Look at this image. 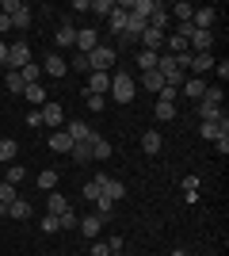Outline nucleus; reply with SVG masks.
Returning <instances> with one entry per match:
<instances>
[{
    "label": "nucleus",
    "mask_w": 229,
    "mask_h": 256,
    "mask_svg": "<svg viewBox=\"0 0 229 256\" xmlns=\"http://www.w3.org/2000/svg\"><path fill=\"white\" fill-rule=\"evenodd\" d=\"M0 31H4V34L11 31V20H8V16H4V12H0Z\"/></svg>",
    "instance_id": "53"
},
{
    "label": "nucleus",
    "mask_w": 229,
    "mask_h": 256,
    "mask_svg": "<svg viewBox=\"0 0 229 256\" xmlns=\"http://www.w3.org/2000/svg\"><path fill=\"white\" fill-rule=\"evenodd\" d=\"M8 218H15V222H23V218H31V203H27V199H15V203L8 206Z\"/></svg>",
    "instance_id": "25"
},
{
    "label": "nucleus",
    "mask_w": 229,
    "mask_h": 256,
    "mask_svg": "<svg viewBox=\"0 0 229 256\" xmlns=\"http://www.w3.org/2000/svg\"><path fill=\"white\" fill-rule=\"evenodd\" d=\"M88 146H92V160H107L111 153H115V146H111L107 138H99V134H96L92 142H88Z\"/></svg>",
    "instance_id": "17"
},
{
    "label": "nucleus",
    "mask_w": 229,
    "mask_h": 256,
    "mask_svg": "<svg viewBox=\"0 0 229 256\" xmlns=\"http://www.w3.org/2000/svg\"><path fill=\"white\" fill-rule=\"evenodd\" d=\"M134 92H138V84H134L130 73H111V96H115V104H130Z\"/></svg>",
    "instance_id": "1"
},
{
    "label": "nucleus",
    "mask_w": 229,
    "mask_h": 256,
    "mask_svg": "<svg viewBox=\"0 0 229 256\" xmlns=\"http://www.w3.org/2000/svg\"><path fill=\"white\" fill-rule=\"evenodd\" d=\"M23 96L31 100V104H46V88L42 84H27V88H23Z\"/></svg>",
    "instance_id": "34"
},
{
    "label": "nucleus",
    "mask_w": 229,
    "mask_h": 256,
    "mask_svg": "<svg viewBox=\"0 0 229 256\" xmlns=\"http://www.w3.org/2000/svg\"><path fill=\"white\" fill-rule=\"evenodd\" d=\"M191 12H195L191 4H176V8H172V16H176L180 23H191Z\"/></svg>",
    "instance_id": "44"
},
{
    "label": "nucleus",
    "mask_w": 229,
    "mask_h": 256,
    "mask_svg": "<svg viewBox=\"0 0 229 256\" xmlns=\"http://www.w3.org/2000/svg\"><path fill=\"white\" fill-rule=\"evenodd\" d=\"M187 46L195 54H210V46H214V31H191L187 34Z\"/></svg>",
    "instance_id": "6"
},
{
    "label": "nucleus",
    "mask_w": 229,
    "mask_h": 256,
    "mask_svg": "<svg viewBox=\"0 0 229 256\" xmlns=\"http://www.w3.org/2000/svg\"><path fill=\"white\" fill-rule=\"evenodd\" d=\"M111 210H115V203H111L107 195L99 192V199H96V214H99V218H103V222H107V218H111Z\"/></svg>",
    "instance_id": "35"
},
{
    "label": "nucleus",
    "mask_w": 229,
    "mask_h": 256,
    "mask_svg": "<svg viewBox=\"0 0 229 256\" xmlns=\"http://www.w3.org/2000/svg\"><path fill=\"white\" fill-rule=\"evenodd\" d=\"M88 12H92V16H103V20H107L111 12H115V0H88Z\"/></svg>",
    "instance_id": "26"
},
{
    "label": "nucleus",
    "mask_w": 229,
    "mask_h": 256,
    "mask_svg": "<svg viewBox=\"0 0 229 256\" xmlns=\"http://www.w3.org/2000/svg\"><path fill=\"white\" fill-rule=\"evenodd\" d=\"M88 256H111V248H107V241H92V248H88Z\"/></svg>",
    "instance_id": "46"
},
{
    "label": "nucleus",
    "mask_w": 229,
    "mask_h": 256,
    "mask_svg": "<svg viewBox=\"0 0 229 256\" xmlns=\"http://www.w3.org/2000/svg\"><path fill=\"white\" fill-rule=\"evenodd\" d=\"M168 256H195V252H187V248H176V252H168Z\"/></svg>",
    "instance_id": "55"
},
{
    "label": "nucleus",
    "mask_w": 229,
    "mask_h": 256,
    "mask_svg": "<svg viewBox=\"0 0 229 256\" xmlns=\"http://www.w3.org/2000/svg\"><path fill=\"white\" fill-rule=\"evenodd\" d=\"M84 107H88V111H103V107H107V100H103V96H92V92H84Z\"/></svg>",
    "instance_id": "40"
},
{
    "label": "nucleus",
    "mask_w": 229,
    "mask_h": 256,
    "mask_svg": "<svg viewBox=\"0 0 229 256\" xmlns=\"http://www.w3.org/2000/svg\"><path fill=\"white\" fill-rule=\"evenodd\" d=\"M73 160L76 164H92V146H88V142H73Z\"/></svg>",
    "instance_id": "23"
},
{
    "label": "nucleus",
    "mask_w": 229,
    "mask_h": 256,
    "mask_svg": "<svg viewBox=\"0 0 229 256\" xmlns=\"http://www.w3.org/2000/svg\"><path fill=\"white\" fill-rule=\"evenodd\" d=\"M27 126H42V115H38V107H34L31 115H27Z\"/></svg>",
    "instance_id": "50"
},
{
    "label": "nucleus",
    "mask_w": 229,
    "mask_h": 256,
    "mask_svg": "<svg viewBox=\"0 0 229 256\" xmlns=\"http://www.w3.org/2000/svg\"><path fill=\"white\" fill-rule=\"evenodd\" d=\"M38 230H42V234H57V218L54 214H42V218H38Z\"/></svg>",
    "instance_id": "42"
},
{
    "label": "nucleus",
    "mask_w": 229,
    "mask_h": 256,
    "mask_svg": "<svg viewBox=\"0 0 229 256\" xmlns=\"http://www.w3.org/2000/svg\"><path fill=\"white\" fill-rule=\"evenodd\" d=\"M184 192H187V203H195V199H199V180H195V176H187V180H184Z\"/></svg>",
    "instance_id": "45"
},
{
    "label": "nucleus",
    "mask_w": 229,
    "mask_h": 256,
    "mask_svg": "<svg viewBox=\"0 0 229 256\" xmlns=\"http://www.w3.org/2000/svg\"><path fill=\"white\" fill-rule=\"evenodd\" d=\"M46 206H50L46 214H54V218H57V214L69 210V199H65V195H54V192H50V195H46Z\"/></svg>",
    "instance_id": "21"
},
{
    "label": "nucleus",
    "mask_w": 229,
    "mask_h": 256,
    "mask_svg": "<svg viewBox=\"0 0 229 256\" xmlns=\"http://www.w3.org/2000/svg\"><path fill=\"white\" fill-rule=\"evenodd\" d=\"M222 115H226V111H222V107L199 104V118H203V122H222Z\"/></svg>",
    "instance_id": "28"
},
{
    "label": "nucleus",
    "mask_w": 229,
    "mask_h": 256,
    "mask_svg": "<svg viewBox=\"0 0 229 256\" xmlns=\"http://www.w3.org/2000/svg\"><path fill=\"white\" fill-rule=\"evenodd\" d=\"M157 8H161L157 0H130V4H126V12H130V16H142V20H149Z\"/></svg>",
    "instance_id": "15"
},
{
    "label": "nucleus",
    "mask_w": 229,
    "mask_h": 256,
    "mask_svg": "<svg viewBox=\"0 0 229 256\" xmlns=\"http://www.w3.org/2000/svg\"><path fill=\"white\" fill-rule=\"evenodd\" d=\"M138 42H142V50H149V54H164V31H153V27H145Z\"/></svg>",
    "instance_id": "5"
},
{
    "label": "nucleus",
    "mask_w": 229,
    "mask_h": 256,
    "mask_svg": "<svg viewBox=\"0 0 229 256\" xmlns=\"http://www.w3.org/2000/svg\"><path fill=\"white\" fill-rule=\"evenodd\" d=\"M134 62H138V69H142V73H149V69H157V54L138 50V58H134Z\"/></svg>",
    "instance_id": "30"
},
{
    "label": "nucleus",
    "mask_w": 229,
    "mask_h": 256,
    "mask_svg": "<svg viewBox=\"0 0 229 256\" xmlns=\"http://www.w3.org/2000/svg\"><path fill=\"white\" fill-rule=\"evenodd\" d=\"M199 134H203L207 142H218V138H222V126H218V122H203V126H199Z\"/></svg>",
    "instance_id": "37"
},
{
    "label": "nucleus",
    "mask_w": 229,
    "mask_h": 256,
    "mask_svg": "<svg viewBox=\"0 0 229 256\" xmlns=\"http://www.w3.org/2000/svg\"><path fill=\"white\" fill-rule=\"evenodd\" d=\"M84 92H92V96H107L111 92V73H88V88Z\"/></svg>",
    "instance_id": "8"
},
{
    "label": "nucleus",
    "mask_w": 229,
    "mask_h": 256,
    "mask_svg": "<svg viewBox=\"0 0 229 256\" xmlns=\"http://www.w3.org/2000/svg\"><path fill=\"white\" fill-rule=\"evenodd\" d=\"M164 46H168V54H191V46H187V38L184 34H168V38H164Z\"/></svg>",
    "instance_id": "22"
},
{
    "label": "nucleus",
    "mask_w": 229,
    "mask_h": 256,
    "mask_svg": "<svg viewBox=\"0 0 229 256\" xmlns=\"http://www.w3.org/2000/svg\"><path fill=\"white\" fill-rule=\"evenodd\" d=\"M54 46H61V50H73V46H76V27H73V23H61V27H57Z\"/></svg>",
    "instance_id": "13"
},
{
    "label": "nucleus",
    "mask_w": 229,
    "mask_h": 256,
    "mask_svg": "<svg viewBox=\"0 0 229 256\" xmlns=\"http://www.w3.org/2000/svg\"><path fill=\"white\" fill-rule=\"evenodd\" d=\"M214 150H218V153H222V157H226V153H229V134H222V138H218V142H214Z\"/></svg>",
    "instance_id": "49"
},
{
    "label": "nucleus",
    "mask_w": 229,
    "mask_h": 256,
    "mask_svg": "<svg viewBox=\"0 0 229 256\" xmlns=\"http://www.w3.org/2000/svg\"><path fill=\"white\" fill-rule=\"evenodd\" d=\"M199 104H210V107H222V88H210L207 84V92H203V100Z\"/></svg>",
    "instance_id": "38"
},
{
    "label": "nucleus",
    "mask_w": 229,
    "mask_h": 256,
    "mask_svg": "<svg viewBox=\"0 0 229 256\" xmlns=\"http://www.w3.org/2000/svg\"><path fill=\"white\" fill-rule=\"evenodd\" d=\"M65 134H69L73 142H92V138H96V130L88 126V122H80V118H73V122H69Z\"/></svg>",
    "instance_id": "12"
},
{
    "label": "nucleus",
    "mask_w": 229,
    "mask_h": 256,
    "mask_svg": "<svg viewBox=\"0 0 229 256\" xmlns=\"http://www.w3.org/2000/svg\"><path fill=\"white\" fill-rule=\"evenodd\" d=\"M19 76H23V84H38V65H23V69H19Z\"/></svg>",
    "instance_id": "39"
},
{
    "label": "nucleus",
    "mask_w": 229,
    "mask_h": 256,
    "mask_svg": "<svg viewBox=\"0 0 229 256\" xmlns=\"http://www.w3.org/2000/svg\"><path fill=\"white\" fill-rule=\"evenodd\" d=\"M107 248L111 252H122V237H107Z\"/></svg>",
    "instance_id": "51"
},
{
    "label": "nucleus",
    "mask_w": 229,
    "mask_h": 256,
    "mask_svg": "<svg viewBox=\"0 0 229 256\" xmlns=\"http://www.w3.org/2000/svg\"><path fill=\"white\" fill-rule=\"evenodd\" d=\"M115 58H119V50H115V46H96V50L88 54V69H92V73H111Z\"/></svg>",
    "instance_id": "2"
},
{
    "label": "nucleus",
    "mask_w": 229,
    "mask_h": 256,
    "mask_svg": "<svg viewBox=\"0 0 229 256\" xmlns=\"http://www.w3.org/2000/svg\"><path fill=\"white\" fill-rule=\"evenodd\" d=\"M73 226H80V218H76V210L69 206L65 214H57V230H73Z\"/></svg>",
    "instance_id": "33"
},
{
    "label": "nucleus",
    "mask_w": 229,
    "mask_h": 256,
    "mask_svg": "<svg viewBox=\"0 0 229 256\" xmlns=\"http://www.w3.org/2000/svg\"><path fill=\"white\" fill-rule=\"evenodd\" d=\"M161 146H164L161 130H145V134H142V150L149 153V157H157V153H161Z\"/></svg>",
    "instance_id": "16"
},
{
    "label": "nucleus",
    "mask_w": 229,
    "mask_h": 256,
    "mask_svg": "<svg viewBox=\"0 0 229 256\" xmlns=\"http://www.w3.org/2000/svg\"><path fill=\"white\" fill-rule=\"evenodd\" d=\"M203 92H207V80H203V76H187L184 84H180V96H187V100H203Z\"/></svg>",
    "instance_id": "10"
},
{
    "label": "nucleus",
    "mask_w": 229,
    "mask_h": 256,
    "mask_svg": "<svg viewBox=\"0 0 229 256\" xmlns=\"http://www.w3.org/2000/svg\"><path fill=\"white\" fill-rule=\"evenodd\" d=\"M107 27H111L115 34H122V31H126V8H119V4H115V12L107 16Z\"/></svg>",
    "instance_id": "19"
},
{
    "label": "nucleus",
    "mask_w": 229,
    "mask_h": 256,
    "mask_svg": "<svg viewBox=\"0 0 229 256\" xmlns=\"http://www.w3.org/2000/svg\"><path fill=\"white\" fill-rule=\"evenodd\" d=\"M207 69H214V54H191L187 76H195V73H207Z\"/></svg>",
    "instance_id": "14"
},
{
    "label": "nucleus",
    "mask_w": 229,
    "mask_h": 256,
    "mask_svg": "<svg viewBox=\"0 0 229 256\" xmlns=\"http://www.w3.org/2000/svg\"><path fill=\"white\" fill-rule=\"evenodd\" d=\"M145 23H149L153 31H164V27H168V8H164V4H161V8L153 12V16H149V20H145Z\"/></svg>",
    "instance_id": "29"
},
{
    "label": "nucleus",
    "mask_w": 229,
    "mask_h": 256,
    "mask_svg": "<svg viewBox=\"0 0 229 256\" xmlns=\"http://www.w3.org/2000/svg\"><path fill=\"white\" fill-rule=\"evenodd\" d=\"M99 226H103V218H99V214H88V218H80V226H76V230L96 241V237H99Z\"/></svg>",
    "instance_id": "18"
},
{
    "label": "nucleus",
    "mask_w": 229,
    "mask_h": 256,
    "mask_svg": "<svg viewBox=\"0 0 229 256\" xmlns=\"http://www.w3.org/2000/svg\"><path fill=\"white\" fill-rule=\"evenodd\" d=\"M214 20H218V8H195L191 12V27H195V31H210Z\"/></svg>",
    "instance_id": "4"
},
{
    "label": "nucleus",
    "mask_w": 229,
    "mask_h": 256,
    "mask_svg": "<svg viewBox=\"0 0 229 256\" xmlns=\"http://www.w3.org/2000/svg\"><path fill=\"white\" fill-rule=\"evenodd\" d=\"M157 118H161V122H172L176 118V104H157Z\"/></svg>",
    "instance_id": "41"
},
{
    "label": "nucleus",
    "mask_w": 229,
    "mask_h": 256,
    "mask_svg": "<svg viewBox=\"0 0 229 256\" xmlns=\"http://www.w3.org/2000/svg\"><path fill=\"white\" fill-rule=\"evenodd\" d=\"M4 84H8V92H19V96H23V88H27V84H23V76L15 73V69H8V76H4Z\"/></svg>",
    "instance_id": "36"
},
{
    "label": "nucleus",
    "mask_w": 229,
    "mask_h": 256,
    "mask_svg": "<svg viewBox=\"0 0 229 256\" xmlns=\"http://www.w3.org/2000/svg\"><path fill=\"white\" fill-rule=\"evenodd\" d=\"M80 195H84L88 203H96V199H99V184H84V192H80Z\"/></svg>",
    "instance_id": "48"
},
{
    "label": "nucleus",
    "mask_w": 229,
    "mask_h": 256,
    "mask_svg": "<svg viewBox=\"0 0 229 256\" xmlns=\"http://www.w3.org/2000/svg\"><path fill=\"white\" fill-rule=\"evenodd\" d=\"M157 96H161V104H176V100H180V88H172V84H164L161 92H157Z\"/></svg>",
    "instance_id": "43"
},
{
    "label": "nucleus",
    "mask_w": 229,
    "mask_h": 256,
    "mask_svg": "<svg viewBox=\"0 0 229 256\" xmlns=\"http://www.w3.org/2000/svg\"><path fill=\"white\" fill-rule=\"evenodd\" d=\"M73 69H76V73H92V69H88V54H76V58H73Z\"/></svg>",
    "instance_id": "47"
},
{
    "label": "nucleus",
    "mask_w": 229,
    "mask_h": 256,
    "mask_svg": "<svg viewBox=\"0 0 229 256\" xmlns=\"http://www.w3.org/2000/svg\"><path fill=\"white\" fill-rule=\"evenodd\" d=\"M15 153H19V146L11 138H0V164H11L15 160Z\"/></svg>",
    "instance_id": "24"
},
{
    "label": "nucleus",
    "mask_w": 229,
    "mask_h": 256,
    "mask_svg": "<svg viewBox=\"0 0 229 256\" xmlns=\"http://www.w3.org/2000/svg\"><path fill=\"white\" fill-rule=\"evenodd\" d=\"M8 62V42H0V65Z\"/></svg>",
    "instance_id": "54"
},
{
    "label": "nucleus",
    "mask_w": 229,
    "mask_h": 256,
    "mask_svg": "<svg viewBox=\"0 0 229 256\" xmlns=\"http://www.w3.org/2000/svg\"><path fill=\"white\" fill-rule=\"evenodd\" d=\"M50 150L54 153H69L73 150V138H69L65 130H57V134H50Z\"/></svg>",
    "instance_id": "20"
},
{
    "label": "nucleus",
    "mask_w": 229,
    "mask_h": 256,
    "mask_svg": "<svg viewBox=\"0 0 229 256\" xmlns=\"http://www.w3.org/2000/svg\"><path fill=\"white\" fill-rule=\"evenodd\" d=\"M38 115H42V126L57 130V126H61V118H65V111H61L57 104H42V107H38Z\"/></svg>",
    "instance_id": "9"
},
{
    "label": "nucleus",
    "mask_w": 229,
    "mask_h": 256,
    "mask_svg": "<svg viewBox=\"0 0 229 256\" xmlns=\"http://www.w3.org/2000/svg\"><path fill=\"white\" fill-rule=\"evenodd\" d=\"M38 188H42V192H54V188H57V172L42 168V172H38Z\"/></svg>",
    "instance_id": "31"
},
{
    "label": "nucleus",
    "mask_w": 229,
    "mask_h": 256,
    "mask_svg": "<svg viewBox=\"0 0 229 256\" xmlns=\"http://www.w3.org/2000/svg\"><path fill=\"white\" fill-rule=\"evenodd\" d=\"M23 176H27V172H23V164H8V172H4V184L19 188V184H23Z\"/></svg>",
    "instance_id": "32"
},
{
    "label": "nucleus",
    "mask_w": 229,
    "mask_h": 256,
    "mask_svg": "<svg viewBox=\"0 0 229 256\" xmlns=\"http://www.w3.org/2000/svg\"><path fill=\"white\" fill-rule=\"evenodd\" d=\"M42 73H50V76H57V80H61V76L69 73L65 58H61V54H46V58H42Z\"/></svg>",
    "instance_id": "7"
},
{
    "label": "nucleus",
    "mask_w": 229,
    "mask_h": 256,
    "mask_svg": "<svg viewBox=\"0 0 229 256\" xmlns=\"http://www.w3.org/2000/svg\"><path fill=\"white\" fill-rule=\"evenodd\" d=\"M99 46V34L92 31V27H84V31H76V54H92Z\"/></svg>",
    "instance_id": "11"
},
{
    "label": "nucleus",
    "mask_w": 229,
    "mask_h": 256,
    "mask_svg": "<svg viewBox=\"0 0 229 256\" xmlns=\"http://www.w3.org/2000/svg\"><path fill=\"white\" fill-rule=\"evenodd\" d=\"M0 180H4V176H0Z\"/></svg>",
    "instance_id": "57"
},
{
    "label": "nucleus",
    "mask_w": 229,
    "mask_h": 256,
    "mask_svg": "<svg viewBox=\"0 0 229 256\" xmlns=\"http://www.w3.org/2000/svg\"><path fill=\"white\" fill-rule=\"evenodd\" d=\"M4 65L15 69V73H19L23 65H31V46H27V42H11L8 46V62H4Z\"/></svg>",
    "instance_id": "3"
},
{
    "label": "nucleus",
    "mask_w": 229,
    "mask_h": 256,
    "mask_svg": "<svg viewBox=\"0 0 229 256\" xmlns=\"http://www.w3.org/2000/svg\"><path fill=\"white\" fill-rule=\"evenodd\" d=\"M142 88H149V92H161V88H164V76L157 73V69H149V73H142Z\"/></svg>",
    "instance_id": "27"
},
{
    "label": "nucleus",
    "mask_w": 229,
    "mask_h": 256,
    "mask_svg": "<svg viewBox=\"0 0 229 256\" xmlns=\"http://www.w3.org/2000/svg\"><path fill=\"white\" fill-rule=\"evenodd\" d=\"M111 256H122V252H111Z\"/></svg>",
    "instance_id": "56"
},
{
    "label": "nucleus",
    "mask_w": 229,
    "mask_h": 256,
    "mask_svg": "<svg viewBox=\"0 0 229 256\" xmlns=\"http://www.w3.org/2000/svg\"><path fill=\"white\" fill-rule=\"evenodd\" d=\"M214 69H218V76H222V80H226V76H229V62H226V58H222V62L214 65Z\"/></svg>",
    "instance_id": "52"
}]
</instances>
